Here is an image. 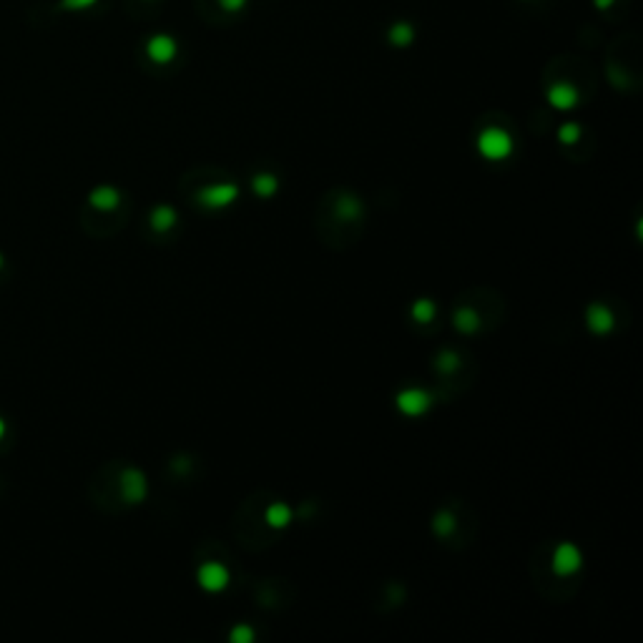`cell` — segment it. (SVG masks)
<instances>
[{"label":"cell","mask_w":643,"mask_h":643,"mask_svg":"<svg viewBox=\"0 0 643 643\" xmlns=\"http://www.w3.org/2000/svg\"><path fill=\"white\" fill-rule=\"evenodd\" d=\"M88 3H94V0H68V6H88Z\"/></svg>","instance_id":"obj_21"},{"label":"cell","mask_w":643,"mask_h":643,"mask_svg":"<svg viewBox=\"0 0 643 643\" xmlns=\"http://www.w3.org/2000/svg\"><path fill=\"white\" fill-rule=\"evenodd\" d=\"M390 38H392V43L405 45V43H410V38H413V28L407 23H397L392 28V33H390Z\"/></svg>","instance_id":"obj_14"},{"label":"cell","mask_w":643,"mask_h":643,"mask_svg":"<svg viewBox=\"0 0 643 643\" xmlns=\"http://www.w3.org/2000/svg\"><path fill=\"white\" fill-rule=\"evenodd\" d=\"M244 3H246V0H221V6H224L226 10H239Z\"/></svg>","instance_id":"obj_20"},{"label":"cell","mask_w":643,"mask_h":643,"mask_svg":"<svg viewBox=\"0 0 643 643\" xmlns=\"http://www.w3.org/2000/svg\"><path fill=\"white\" fill-rule=\"evenodd\" d=\"M174 221H176V214L171 212L169 207H156V209H154V214H151V226H154L156 231L171 229V226H174Z\"/></svg>","instance_id":"obj_11"},{"label":"cell","mask_w":643,"mask_h":643,"mask_svg":"<svg viewBox=\"0 0 643 643\" xmlns=\"http://www.w3.org/2000/svg\"><path fill=\"white\" fill-rule=\"evenodd\" d=\"M548 101L556 108H570V106H575L578 94H575V88L568 86V83H558V86H553L548 91Z\"/></svg>","instance_id":"obj_9"},{"label":"cell","mask_w":643,"mask_h":643,"mask_svg":"<svg viewBox=\"0 0 643 643\" xmlns=\"http://www.w3.org/2000/svg\"><path fill=\"white\" fill-rule=\"evenodd\" d=\"M397 405H400L402 413L420 415V413H425V410H427V405H430V397H427L422 390H405V392L397 397Z\"/></svg>","instance_id":"obj_5"},{"label":"cell","mask_w":643,"mask_h":643,"mask_svg":"<svg viewBox=\"0 0 643 643\" xmlns=\"http://www.w3.org/2000/svg\"><path fill=\"white\" fill-rule=\"evenodd\" d=\"M3 432H6V425H3V420H0V437H3Z\"/></svg>","instance_id":"obj_23"},{"label":"cell","mask_w":643,"mask_h":643,"mask_svg":"<svg viewBox=\"0 0 643 643\" xmlns=\"http://www.w3.org/2000/svg\"><path fill=\"white\" fill-rule=\"evenodd\" d=\"M289 518H292V512H289L287 505H281V503H274V505H269L267 510V523L274 525V528H281V525H287Z\"/></svg>","instance_id":"obj_12"},{"label":"cell","mask_w":643,"mask_h":643,"mask_svg":"<svg viewBox=\"0 0 643 643\" xmlns=\"http://www.w3.org/2000/svg\"><path fill=\"white\" fill-rule=\"evenodd\" d=\"M596 3H598V6H600V8H606V6H611V0H596Z\"/></svg>","instance_id":"obj_22"},{"label":"cell","mask_w":643,"mask_h":643,"mask_svg":"<svg viewBox=\"0 0 643 643\" xmlns=\"http://www.w3.org/2000/svg\"><path fill=\"white\" fill-rule=\"evenodd\" d=\"M0 267H3V256H0Z\"/></svg>","instance_id":"obj_24"},{"label":"cell","mask_w":643,"mask_h":643,"mask_svg":"<svg viewBox=\"0 0 643 643\" xmlns=\"http://www.w3.org/2000/svg\"><path fill=\"white\" fill-rule=\"evenodd\" d=\"M457 327H460L462 332H473L478 330V317H475L473 312H468V309H462V312H457Z\"/></svg>","instance_id":"obj_15"},{"label":"cell","mask_w":643,"mask_h":643,"mask_svg":"<svg viewBox=\"0 0 643 643\" xmlns=\"http://www.w3.org/2000/svg\"><path fill=\"white\" fill-rule=\"evenodd\" d=\"M578 133H581V128H578L575 124H566L561 128V138L566 141V144H573L575 138H578Z\"/></svg>","instance_id":"obj_17"},{"label":"cell","mask_w":643,"mask_h":643,"mask_svg":"<svg viewBox=\"0 0 643 643\" xmlns=\"http://www.w3.org/2000/svg\"><path fill=\"white\" fill-rule=\"evenodd\" d=\"M510 149H512V141L505 131H500V128H487V131H482L480 151L485 158H493V161L505 158L508 154H510Z\"/></svg>","instance_id":"obj_1"},{"label":"cell","mask_w":643,"mask_h":643,"mask_svg":"<svg viewBox=\"0 0 643 643\" xmlns=\"http://www.w3.org/2000/svg\"><path fill=\"white\" fill-rule=\"evenodd\" d=\"M91 204H94L96 209H113L119 204V191L111 186L96 189L94 194H91Z\"/></svg>","instance_id":"obj_10"},{"label":"cell","mask_w":643,"mask_h":643,"mask_svg":"<svg viewBox=\"0 0 643 643\" xmlns=\"http://www.w3.org/2000/svg\"><path fill=\"white\" fill-rule=\"evenodd\" d=\"M254 189H256V194L269 196L276 189V179H274V176H269V174L256 176V179H254Z\"/></svg>","instance_id":"obj_13"},{"label":"cell","mask_w":643,"mask_h":643,"mask_svg":"<svg viewBox=\"0 0 643 643\" xmlns=\"http://www.w3.org/2000/svg\"><path fill=\"white\" fill-rule=\"evenodd\" d=\"M226 581H229V573H226L224 566H219V563H204L199 570V583L207 591H221V588L226 586Z\"/></svg>","instance_id":"obj_4"},{"label":"cell","mask_w":643,"mask_h":643,"mask_svg":"<svg viewBox=\"0 0 643 643\" xmlns=\"http://www.w3.org/2000/svg\"><path fill=\"white\" fill-rule=\"evenodd\" d=\"M432 312H435V306H432V302L422 300V302H417V304H415V317L422 319V322H427V319L432 317Z\"/></svg>","instance_id":"obj_16"},{"label":"cell","mask_w":643,"mask_h":643,"mask_svg":"<svg viewBox=\"0 0 643 643\" xmlns=\"http://www.w3.org/2000/svg\"><path fill=\"white\" fill-rule=\"evenodd\" d=\"M239 189L234 184H216V186H209L207 191H201V204L204 207H226L231 201L237 199Z\"/></svg>","instance_id":"obj_2"},{"label":"cell","mask_w":643,"mask_h":643,"mask_svg":"<svg viewBox=\"0 0 643 643\" xmlns=\"http://www.w3.org/2000/svg\"><path fill=\"white\" fill-rule=\"evenodd\" d=\"M588 327L593 332H598V334H603V332H608L613 327V314L608 312V306L603 304H591L588 306Z\"/></svg>","instance_id":"obj_8"},{"label":"cell","mask_w":643,"mask_h":643,"mask_svg":"<svg viewBox=\"0 0 643 643\" xmlns=\"http://www.w3.org/2000/svg\"><path fill=\"white\" fill-rule=\"evenodd\" d=\"M149 56L156 63H166L176 56V43L169 36H156L149 40Z\"/></svg>","instance_id":"obj_7"},{"label":"cell","mask_w":643,"mask_h":643,"mask_svg":"<svg viewBox=\"0 0 643 643\" xmlns=\"http://www.w3.org/2000/svg\"><path fill=\"white\" fill-rule=\"evenodd\" d=\"M578 566H581V553H578V548L570 543L558 545L556 556H553V568H556V573L568 575V573H573V570H578Z\"/></svg>","instance_id":"obj_3"},{"label":"cell","mask_w":643,"mask_h":643,"mask_svg":"<svg viewBox=\"0 0 643 643\" xmlns=\"http://www.w3.org/2000/svg\"><path fill=\"white\" fill-rule=\"evenodd\" d=\"M231 638H234V641L246 643V641H251V631L246 628V626H237V628H234V633H231Z\"/></svg>","instance_id":"obj_19"},{"label":"cell","mask_w":643,"mask_h":643,"mask_svg":"<svg viewBox=\"0 0 643 643\" xmlns=\"http://www.w3.org/2000/svg\"><path fill=\"white\" fill-rule=\"evenodd\" d=\"M121 487H124L126 500H131V503H138V500H144L146 480H144V475L138 473V470H126L124 478H121Z\"/></svg>","instance_id":"obj_6"},{"label":"cell","mask_w":643,"mask_h":643,"mask_svg":"<svg viewBox=\"0 0 643 643\" xmlns=\"http://www.w3.org/2000/svg\"><path fill=\"white\" fill-rule=\"evenodd\" d=\"M435 528H437V533H443V535H445V533L452 528V515H450V512H440V515H437Z\"/></svg>","instance_id":"obj_18"}]
</instances>
